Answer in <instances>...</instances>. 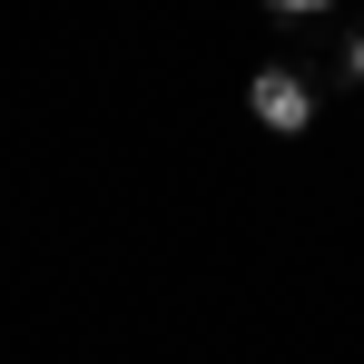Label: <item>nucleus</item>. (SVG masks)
I'll return each instance as SVG.
<instances>
[{
  "mask_svg": "<svg viewBox=\"0 0 364 364\" xmlns=\"http://www.w3.org/2000/svg\"><path fill=\"white\" fill-rule=\"evenodd\" d=\"M246 119L266 128V138H305V128H315V79H305L296 60H266L246 79Z\"/></svg>",
  "mask_w": 364,
  "mask_h": 364,
  "instance_id": "1",
  "label": "nucleus"
},
{
  "mask_svg": "<svg viewBox=\"0 0 364 364\" xmlns=\"http://www.w3.org/2000/svg\"><path fill=\"white\" fill-rule=\"evenodd\" d=\"M335 69H345V79L364 89V30H345V60H335Z\"/></svg>",
  "mask_w": 364,
  "mask_h": 364,
  "instance_id": "2",
  "label": "nucleus"
},
{
  "mask_svg": "<svg viewBox=\"0 0 364 364\" xmlns=\"http://www.w3.org/2000/svg\"><path fill=\"white\" fill-rule=\"evenodd\" d=\"M276 20H315V10H335V0H266Z\"/></svg>",
  "mask_w": 364,
  "mask_h": 364,
  "instance_id": "3",
  "label": "nucleus"
}]
</instances>
